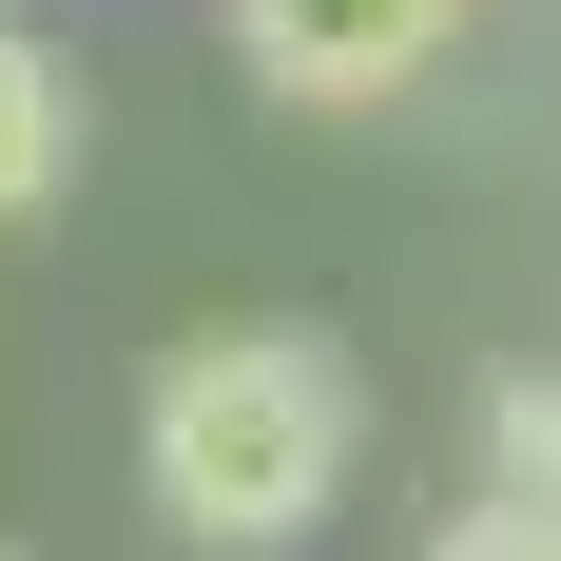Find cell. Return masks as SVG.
Here are the masks:
<instances>
[{
	"label": "cell",
	"mask_w": 561,
	"mask_h": 561,
	"mask_svg": "<svg viewBox=\"0 0 561 561\" xmlns=\"http://www.w3.org/2000/svg\"><path fill=\"white\" fill-rule=\"evenodd\" d=\"M348 465H368V388H348V348L290 330V310L156 348V388H136V504H156L174 542H214V561L330 542Z\"/></svg>",
	"instance_id": "6da1fadb"
},
{
	"label": "cell",
	"mask_w": 561,
	"mask_h": 561,
	"mask_svg": "<svg viewBox=\"0 0 561 561\" xmlns=\"http://www.w3.org/2000/svg\"><path fill=\"white\" fill-rule=\"evenodd\" d=\"M446 39H465V0H232V78L290 116H388Z\"/></svg>",
	"instance_id": "7a4b0ae2"
},
{
	"label": "cell",
	"mask_w": 561,
	"mask_h": 561,
	"mask_svg": "<svg viewBox=\"0 0 561 561\" xmlns=\"http://www.w3.org/2000/svg\"><path fill=\"white\" fill-rule=\"evenodd\" d=\"M58 156H78V98H58V58L20 39V20H0V232H20V214L58 194Z\"/></svg>",
	"instance_id": "3957f363"
},
{
	"label": "cell",
	"mask_w": 561,
	"mask_h": 561,
	"mask_svg": "<svg viewBox=\"0 0 561 561\" xmlns=\"http://www.w3.org/2000/svg\"><path fill=\"white\" fill-rule=\"evenodd\" d=\"M407 561H561V504H542V484H465Z\"/></svg>",
	"instance_id": "277c9868"
},
{
	"label": "cell",
	"mask_w": 561,
	"mask_h": 561,
	"mask_svg": "<svg viewBox=\"0 0 561 561\" xmlns=\"http://www.w3.org/2000/svg\"><path fill=\"white\" fill-rule=\"evenodd\" d=\"M484 484H542L561 504V368H504L484 388Z\"/></svg>",
	"instance_id": "5b68a950"
},
{
	"label": "cell",
	"mask_w": 561,
	"mask_h": 561,
	"mask_svg": "<svg viewBox=\"0 0 561 561\" xmlns=\"http://www.w3.org/2000/svg\"><path fill=\"white\" fill-rule=\"evenodd\" d=\"M0 561H20V542H0Z\"/></svg>",
	"instance_id": "8992f818"
}]
</instances>
